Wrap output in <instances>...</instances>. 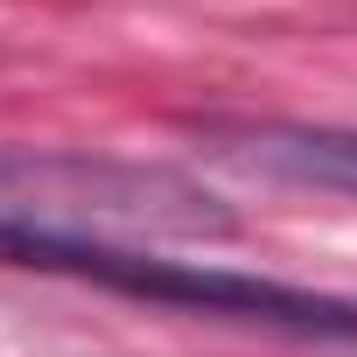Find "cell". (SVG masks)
<instances>
[{
  "instance_id": "1",
  "label": "cell",
  "mask_w": 357,
  "mask_h": 357,
  "mask_svg": "<svg viewBox=\"0 0 357 357\" xmlns=\"http://www.w3.org/2000/svg\"><path fill=\"white\" fill-rule=\"evenodd\" d=\"M0 259L50 266V273H77V280L140 294V301L197 308V315H238V322H266V329H294V336H343V343H357V301L308 294V287H280V280L231 273V266H190V259L119 252V245H105V238L43 231V225H0Z\"/></svg>"
},
{
  "instance_id": "2",
  "label": "cell",
  "mask_w": 357,
  "mask_h": 357,
  "mask_svg": "<svg viewBox=\"0 0 357 357\" xmlns=\"http://www.w3.org/2000/svg\"><path fill=\"white\" fill-rule=\"evenodd\" d=\"M0 225H43L77 238H91V225L168 231V238L231 231V218L183 175L91 161V154H15V147H0Z\"/></svg>"
},
{
  "instance_id": "3",
  "label": "cell",
  "mask_w": 357,
  "mask_h": 357,
  "mask_svg": "<svg viewBox=\"0 0 357 357\" xmlns=\"http://www.w3.org/2000/svg\"><path fill=\"white\" fill-rule=\"evenodd\" d=\"M231 154L280 183L357 197V126H252L231 140Z\"/></svg>"
}]
</instances>
